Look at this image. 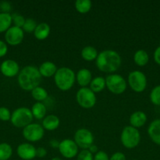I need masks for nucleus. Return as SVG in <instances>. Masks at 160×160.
I'll return each instance as SVG.
<instances>
[{
	"label": "nucleus",
	"mask_w": 160,
	"mask_h": 160,
	"mask_svg": "<svg viewBox=\"0 0 160 160\" xmlns=\"http://www.w3.org/2000/svg\"><path fill=\"white\" fill-rule=\"evenodd\" d=\"M122 59L119 53L115 50L107 49L99 52L96 59L97 69L104 73H112L117 71L121 67Z\"/></svg>",
	"instance_id": "1"
},
{
	"label": "nucleus",
	"mask_w": 160,
	"mask_h": 160,
	"mask_svg": "<svg viewBox=\"0 0 160 160\" xmlns=\"http://www.w3.org/2000/svg\"><path fill=\"white\" fill-rule=\"evenodd\" d=\"M42 81V76L39 68L35 66H26L20 70L17 75V82L20 88L30 92L39 87Z\"/></svg>",
	"instance_id": "2"
},
{
	"label": "nucleus",
	"mask_w": 160,
	"mask_h": 160,
	"mask_svg": "<svg viewBox=\"0 0 160 160\" xmlns=\"http://www.w3.org/2000/svg\"><path fill=\"white\" fill-rule=\"evenodd\" d=\"M54 83L58 89L66 92L72 88L75 82V73L67 67L58 68L54 76Z\"/></svg>",
	"instance_id": "3"
},
{
	"label": "nucleus",
	"mask_w": 160,
	"mask_h": 160,
	"mask_svg": "<svg viewBox=\"0 0 160 160\" xmlns=\"http://www.w3.org/2000/svg\"><path fill=\"white\" fill-rule=\"evenodd\" d=\"M122 145L128 149L136 148L141 142V134L138 129L132 126H126L122 129L120 135Z\"/></svg>",
	"instance_id": "4"
},
{
	"label": "nucleus",
	"mask_w": 160,
	"mask_h": 160,
	"mask_svg": "<svg viewBox=\"0 0 160 160\" xmlns=\"http://www.w3.org/2000/svg\"><path fill=\"white\" fill-rule=\"evenodd\" d=\"M33 118L31 109L27 107H19L12 112L10 121L16 128H24L31 123Z\"/></svg>",
	"instance_id": "5"
},
{
	"label": "nucleus",
	"mask_w": 160,
	"mask_h": 160,
	"mask_svg": "<svg viewBox=\"0 0 160 160\" xmlns=\"http://www.w3.org/2000/svg\"><path fill=\"white\" fill-rule=\"evenodd\" d=\"M106 88L115 95H121L127 88V82L125 78L120 74L111 73L105 78Z\"/></svg>",
	"instance_id": "6"
},
{
	"label": "nucleus",
	"mask_w": 160,
	"mask_h": 160,
	"mask_svg": "<svg viewBox=\"0 0 160 160\" xmlns=\"http://www.w3.org/2000/svg\"><path fill=\"white\" fill-rule=\"evenodd\" d=\"M76 101L82 108L89 109L97 103V96L89 88H81L76 93Z\"/></svg>",
	"instance_id": "7"
},
{
	"label": "nucleus",
	"mask_w": 160,
	"mask_h": 160,
	"mask_svg": "<svg viewBox=\"0 0 160 160\" xmlns=\"http://www.w3.org/2000/svg\"><path fill=\"white\" fill-rule=\"evenodd\" d=\"M127 82L130 88L137 93L144 92L147 87L146 75L140 70H133L130 72L127 78Z\"/></svg>",
	"instance_id": "8"
},
{
	"label": "nucleus",
	"mask_w": 160,
	"mask_h": 160,
	"mask_svg": "<svg viewBox=\"0 0 160 160\" xmlns=\"http://www.w3.org/2000/svg\"><path fill=\"white\" fill-rule=\"evenodd\" d=\"M74 142L76 143L78 148L82 149H88L93 144H94L93 134L86 128H80L75 131Z\"/></svg>",
	"instance_id": "9"
},
{
	"label": "nucleus",
	"mask_w": 160,
	"mask_h": 160,
	"mask_svg": "<svg viewBox=\"0 0 160 160\" xmlns=\"http://www.w3.org/2000/svg\"><path fill=\"white\" fill-rule=\"evenodd\" d=\"M45 130L42 125L39 123H31L23 128L22 134L23 137L29 142H36L40 141L43 138Z\"/></svg>",
	"instance_id": "10"
},
{
	"label": "nucleus",
	"mask_w": 160,
	"mask_h": 160,
	"mask_svg": "<svg viewBox=\"0 0 160 160\" xmlns=\"http://www.w3.org/2000/svg\"><path fill=\"white\" fill-rule=\"evenodd\" d=\"M58 150L61 156L66 159H73L78 153V145L72 139H64L61 141Z\"/></svg>",
	"instance_id": "11"
},
{
	"label": "nucleus",
	"mask_w": 160,
	"mask_h": 160,
	"mask_svg": "<svg viewBox=\"0 0 160 160\" xmlns=\"http://www.w3.org/2000/svg\"><path fill=\"white\" fill-rule=\"evenodd\" d=\"M24 38V32L23 29L15 26H12L5 32L6 43L11 46L20 45L23 42Z\"/></svg>",
	"instance_id": "12"
},
{
	"label": "nucleus",
	"mask_w": 160,
	"mask_h": 160,
	"mask_svg": "<svg viewBox=\"0 0 160 160\" xmlns=\"http://www.w3.org/2000/svg\"><path fill=\"white\" fill-rule=\"evenodd\" d=\"M0 71L6 78H13L20 73V66L13 59H6L0 65Z\"/></svg>",
	"instance_id": "13"
},
{
	"label": "nucleus",
	"mask_w": 160,
	"mask_h": 160,
	"mask_svg": "<svg viewBox=\"0 0 160 160\" xmlns=\"http://www.w3.org/2000/svg\"><path fill=\"white\" fill-rule=\"evenodd\" d=\"M17 154L23 160H32L36 157V148L28 142L21 143L17 146Z\"/></svg>",
	"instance_id": "14"
},
{
	"label": "nucleus",
	"mask_w": 160,
	"mask_h": 160,
	"mask_svg": "<svg viewBox=\"0 0 160 160\" xmlns=\"http://www.w3.org/2000/svg\"><path fill=\"white\" fill-rule=\"evenodd\" d=\"M147 134L151 140L160 146V118L155 119L149 124Z\"/></svg>",
	"instance_id": "15"
},
{
	"label": "nucleus",
	"mask_w": 160,
	"mask_h": 160,
	"mask_svg": "<svg viewBox=\"0 0 160 160\" xmlns=\"http://www.w3.org/2000/svg\"><path fill=\"white\" fill-rule=\"evenodd\" d=\"M92 80V73L88 69H80L75 74V81H77L78 85L82 88H86L89 85Z\"/></svg>",
	"instance_id": "16"
},
{
	"label": "nucleus",
	"mask_w": 160,
	"mask_h": 160,
	"mask_svg": "<svg viewBox=\"0 0 160 160\" xmlns=\"http://www.w3.org/2000/svg\"><path fill=\"white\" fill-rule=\"evenodd\" d=\"M146 122H147V115L143 111H135L130 117V126L136 129L144 126Z\"/></svg>",
	"instance_id": "17"
},
{
	"label": "nucleus",
	"mask_w": 160,
	"mask_h": 160,
	"mask_svg": "<svg viewBox=\"0 0 160 160\" xmlns=\"http://www.w3.org/2000/svg\"><path fill=\"white\" fill-rule=\"evenodd\" d=\"M57 69L56 66L53 62L45 61L39 66V71L42 78H51L54 76Z\"/></svg>",
	"instance_id": "18"
},
{
	"label": "nucleus",
	"mask_w": 160,
	"mask_h": 160,
	"mask_svg": "<svg viewBox=\"0 0 160 160\" xmlns=\"http://www.w3.org/2000/svg\"><path fill=\"white\" fill-rule=\"evenodd\" d=\"M60 123H61V121H60L59 117H56V115H53V114H50V115L46 116L42 120V126L44 130L53 131L57 129L58 127L60 126Z\"/></svg>",
	"instance_id": "19"
},
{
	"label": "nucleus",
	"mask_w": 160,
	"mask_h": 160,
	"mask_svg": "<svg viewBox=\"0 0 160 160\" xmlns=\"http://www.w3.org/2000/svg\"><path fill=\"white\" fill-rule=\"evenodd\" d=\"M33 34H34L35 38L38 40H45L49 37L50 34V26L45 22L38 23Z\"/></svg>",
	"instance_id": "20"
},
{
	"label": "nucleus",
	"mask_w": 160,
	"mask_h": 160,
	"mask_svg": "<svg viewBox=\"0 0 160 160\" xmlns=\"http://www.w3.org/2000/svg\"><path fill=\"white\" fill-rule=\"evenodd\" d=\"M31 111L34 118L37 120H43L46 114V107L42 102H36L31 106Z\"/></svg>",
	"instance_id": "21"
},
{
	"label": "nucleus",
	"mask_w": 160,
	"mask_h": 160,
	"mask_svg": "<svg viewBox=\"0 0 160 160\" xmlns=\"http://www.w3.org/2000/svg\"><path fill=\"white\" fill-rule=\"evenodd\" d=\"M133 61L139 67H144L149 62V56L144 49H139L133 55Z\"/></svg>",
	"instance_id": "22"
},
{
	"label": "nucleus",
	"mask_w": 160,
	"mask_h": 160,
	"mask_svg": "<svg viewBox=\"0 0 160 160\" xmlns=\"http://www.w3.org/2000/svg\"><path fill=\"white\" fill-rule=\"evenodd\" d=\"M98 52L97 48L88 45V46L84 47L81 51V56L84 60L91 62V61L96 60L97 56H98Z\"/></svg>",
	"instance_id": "23"
},
{
	"label": "nucleus",
	"mask_w": 160,
	"mask_h": 160,
	"mask_svg": "<svg viewBox=\"0 0 160 160\" xmlns=\"http://www.w3.org/2000/svg\"><path fill=\"white\" fill-rule=\"evenodd\" d=\"M105 88H106V82H105V78L103 77H96L93 78L89 84V88L94 93H99L102 92Z\"/></svg>",
	"instance_id": "24"
},
{
	"label": "nucleus",
	"mask_w": 160,
	"mask_h": 160,
	"mask_svg": "<svg viewBox=\"0 0 160 160\" xmlns=\"http://www.w3.org/2000/svg\"><path fill=\"white\" fill-rule=\"evenodd\" d=\"M12 15L8 12H0V33L6 32L12 25Z\"/></svg>",
	"instance_id": "25"
},
{
	"label": "nucleus",
	"mask_w": 160,
	"mask_h": 160,
	"mask_svg": "<svg viewBox=\"0 0 160 160\" xmlns=\"http://www.w3.org/2000/svg\"><path fill=\"white\" fill-rule=\"evenodd\" d=\"M75 7L77 12L81 14H86L90 11L92 2L90 0H77L75 2Z\"/></svg>",
	"instance_id": "26"
},
{
	"label": "nucleus",
	"mask_w": 160,
	"mask_h": 160,
	"mask_svg": "<svg viewBox=\"0 0 160 160\" xmlns=\"http://www.w3.org/2000/svg\"><path fill=\"white\" fill-rule=\"evenodd\" d=\"M31 94L32 98L36 102H42L45 101L48 98V92H47V91L44 88L41 87V86H39V87L33 89L31 92Z\"/></svg>",
	"instance_id": "27"
},
{
	"label": "nucleus",
	"mask_w": 160,
	"mask_h": 160,
	"mask_svg": "<svg viewBox=\"0 0 160 160\" xmlns=\"http://www.w3.org/2000/svg\"><path fill=\"white\" fill-rule=\"evenodd\" d=\"M13 155V148L9 144L0 143V160H9Z\"/></svg>",
	"instance_id": "28"
},
{
	"label": "nucleus",
	"mask_w": 160,
	"mask_h": 160,
	"mask_svg": "<svg viewBox=\"0 0 160 160\" xmlns=\"http://www.w3.org/2000/svg\"><path fill=\"white\" fill-rule=\"evenodd\" d=\"M149 98L152 104L155 106H160V84L152 88L150 92Z\"/></svg>",
	"instance_id": "29"
},
{
	"label": "nucleus",
	"mask_w": 160,
	"mask_h": 160,
	"mask_svg": "<svg viewBox=\"0 0 160 160\" xmlns=\"http://www.w3.org/2000/svg\"><path fill=\"white\" fill-rule=\"evenodd\" d=\"M38 23H36L35 20L32 18H28L25 20L24 26L22 27L24 32L26 33H34Z\"/></svg>",
	"instance_id": "30"
},
{
	"label": "nucleus",
	"mask_w": 160,
	"mask_h": 160,
	"mask_svg": "<svg viewBox=\"0 0 160 160\" xmlns=\"http://www.w3.org/2000/svg\"><path fill=\"white\" fill-rule=\"evenodd\" d=\"M25 20L26 19L20 14L14 13L12 15V21L13 23V26L17 27V28H22L25 22Z\"/></svg>",
	"instance_id": "31"
},
{
	"label": "nucleus",
	"mask_w": 160,
	"mask_h": 160,
	"mask_svg": "<svg viewBox=\"0 0 160 160\" xmlns=\"http://www.w3.org/2000/svg\"><path fill=\"white\" fill-rule=\"evenodd\" d=\"M11 114L12 112L9 111L8 108L5 107V106L0 107V120L4 122L9 121L11 119Z\"/></svg>",
	"instance_id": "32"
},
{
	"label": "nucleus",
	"mask_w": 160,
	"mask_h": 160,
	"mask_svg": "<svg viewBox=\"0 0 160 160\" xmlns=\"http://www.w3.org/2000/svg\"><path fill=\"white\" fill-rule=\"evenodd\" d=\"M77 160H93V155L88 149H83L77 155Z\"/></svg>",
	"instance_id": "33"
},
{
	"label": "nucleus",
	"mask_w": 160,
	"mask_h": 160,
	"mask_svg": "<svg viewBox=\"0 0 160 160\" xmlns=\"http://www.w3.org/2000/svg\"><path fill=\"white\" fill-rule=\"evenodd\" d=\"M109 156L105 152L98 151L93 156V160H109Z\"/></svg>",
	"instance_id": "34"
},
{
	"label": "nucleus",
	"mask_w": 160,
	"mask_h": 160,
	"mask_svg": "<svg viewBox=\"0 0 160 160\" xmlns=\"http://www.w3.org/2000/svg\"><path fill=\"white\" fill-rule=\"evenodd\" d=\"M0 10L1 12H8L9 13V11L11 10V5L8 2L3 1L0 2Z\"/></svg>",
	"instance_id": "35"
},
{
	"label": "nucleus",
	"mask_w": 160,
	"mask_h": 160,
	"mask_svg": "<svg viewBox=\"0 0 160 160\" xmlns=\"http://www.w3.org/2000/svg\"><path fill=\"white\" fill-rule=\"evenodd\" d=\"M8 46L7 44L3 41L0 40V58L3 57L7 54Z\"/></svg>",
	"instance_id": "36"
},
{
	"label": "nucleus",
	"mask_w": 160,
	"mask_h": 160,
	"mask_svg": "<svg viewBox=\"0 0 160 160\" xmlns=\"http://www.w3.org/2000/svg\"><path fill=\"white\" fill-rule=\"evenodd\" d=\"M109 160H126V158H125L124 153L121 152H115L109 158Z\"/></svg>",
	"instance_id": "37"
},
{
	"label": "nucleus",
	"mask_w": 160,
	"mask_h": 160,
	"mask_svg": "<svg viewBox=\"0 0 160 160\" xmlns=\"http://www.w3.org/2000/svg\"><path fill=\"white\" fill-rule=\"evenodd\" d=\"M47 155V151L43 147H39L36 148V157L44 158Z\"/></svg>",
	"instance_id": "38"
},
{
	"label": "nucleus",
	"mask_w": 160,
	"mask_h": 160,
	"mask_svg": "<svg viewBox=\"0 0 160 160\" xmlns=\"http://www.w3.org/2000/svg\"><path fill=\"white\" fill-rule=\"evenodd\" d=\"M153 57L155 62L158 65H160V45L155 48V52H154Z\"/></svg>",
	"instance_id": "39"
},
{
	"label": "nucleus",
	"mask_w": 160,
	"mask_h": 160,
	"mask_svg": "<svg viewBox=\"0 0 160 160\" xmlns=\"http://www.w3.org/2000/svg\"><path fill=\"white\" fill-rule=\"evenodd\" d=\"M88 150H89V151L90 152L92 153L93 155V154H96V153H97V152L99 151L98 147H97V145H94V144H93V145H91V146L89 147V148H88Z\"/></svg>",
	"instance_id": "40"
},
{
	"label": "nucleus",
	"mask_w": 160,
	"mask_h": 160,
	"mask_svg": "<svg viewBox=\"0 0 160 160\" xmlns=\"http://www.w3.org/2000/svg\"><path fill=\"white\" fill-rule=\"evenodd\" d=\"M60 145V142H58L57 140H55V139H52L51 141L50 142V145L53 148H58Z\"/></svg>",
	"instance_id": "41"
},
{
	"label": "nucleus",
	"mask_w": 160,
	"mask_h": 160,
	"mask_svg": "<svg viewBox=\"0 0 160 160\" xmlns=\"http://www.w3.org/2000/svg\"><path fill=\"white\" fill-rule=\"evenodd\" d=\"M50 160H62V159H61V158H59V157H53V158H52V159Z\"/></svg>",
	"instance_id": "42"
},
{
	"label": "nucleus",
	"mask_w": 160,
	"mask_h": 160,
	"mask_svg": "<svg viewBox=\"0 0 160 160\" xmlns=\"http://www.w3.org/2000/svg\"><path fill=\"white\" fill-rule=\"evenodd\" d=\"M133 160H137V159H133Z\"/></svg>",
	"instance_id": "43"
}]
</instances>
